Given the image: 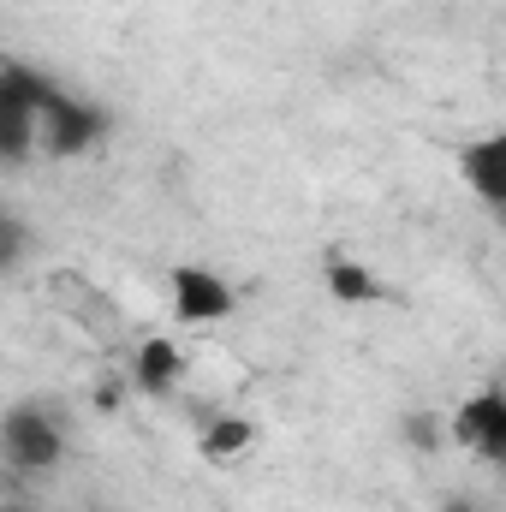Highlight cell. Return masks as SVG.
Segmentation results:
<instances>
[{
  "label": "cell",
  "instance_id": "11",
  "mask_svg": "<svg viewBox=\"0 0 506 512\" xmlns=\"http://www.w3.org/2000/svg\"><path fill=\"white\" fill-rule=\"evenodd\" d=\"M0 512H30V501H24V495L12 489V501H6V507H0Z\"/></svg>",
  "mask_w": 506,
  "mask_h": 512
},
{
  "label": "cell",
  "instance_id": "6",
  "mask_svg": "<svg viewBox=\"0 0 506 512\" xmlns=\"http://www.w3.org/2000/svg\"><path fill=\"white\" fill-rule=\"evenodd\" d=\"M453 441L471 447L477 459H489L506 441V393H477V399H465L459 417H453Z\"/></svg>",
  "mask_w": 506,
  "mask_h": 512
},
{
  "label": "cell",
  "instance_id": "4",
  "mask_svg": "<svg viewBox=\"0 0 506 512\" xmlns=\"http://www.w3.org/2000/svg\"><path fill=\"white\" fill-rule=\"evenodd\" d=\"M459 179L471 185V197H483V209L506 227V131H489V137L459 149Z\"/></svg>",
  "mask_w": 506,
  "mask_h": 512
},
{
  "label": "cell",
  "instance_id": "1",
  "mask_svg": "<svg viewBox=\"0 0 506 512\" xmlns=\"http://www.w3.org/2000/svg\"><path fill=\"white\" fill-rule=\"evenodd\" d=\"M72 435H66V417L48 405V399H18L0 423V453H6V471L12 477H48L60 471Z\"/></svg>",
  "mask_w": 506,
  "mask_h": 512
},
{
  "label": "cell",
  "instance_id": "3",
  "mask_svg": "<svg viewBox=\"0 0 506 512\" xmlns=\"http://www.w3.org/2000/svg\"><path fill=\"white\" fill-rule=\"evenodd\" d=\"M102 131H108V114H102V108L66 96L60 84L48 90V102H42V131H36V143H42L48 155H60V161H66V155H84V149L102 143Z\"/></svg>",
  "mask_w": 506,
  "mask_h": 512
},
{
  "label": "cell",
  "instance_id": "8",
  "mask_svg": "<svg viewBox=\"0 0 506 512\" xmlns=\"http://www.w3.org/2000/svg\"><path fill=\"white\" fill-rule=\"evenodd\" d=\"M256 441V429L245 417H215V423H203V435H197V453L209 459V465H233V459H245Z\"/></svg>",
  "mask_w": 506,
  "mask_h": 512
},
{
  "label": "cell",
  "instance_id": "12",
  "mask_svg": "<svg viewBox=\"0 0 506 512\" xmlns=\"http://www.w3.org/2000/svg\"><path fill=\"white\" fill-rule=\"evenodd\" d=\"M441 512H477V507H471L465 495H453V501H447V507H441Z\"/></svg>",
  "mask_w": 506,
  "mask_h": 512
},
{
  "label": "cell",
  "instance_id": "9",
  "mask_svg": "<svg viewBox=\"0 0 506 512\" xmlns=\"http://www.w3.org/2000/svg\"><path fill=\"white\" fill-rule=\"evenodd\" d=\"M328 286H334V298H340V304H370V298H381V280H376V274H364L358 262H346V256L328 268Z\"/></svg>",
  "mask_w": 506,
  "mask_h": 512
},
{
  "label": "cell",
  "instance_id": "2",
  "mask_svg": "<svg viewBox=\"0 0 506 512\" xmlns=\"http://www.w3.org/2000/svg\"><path fill=\"white\" fill-rule=\"evenodd\" d=\"M48 90H54V78L30 72V66H18V60L0 72V149H6V161H24V155H30V143H36V131H42V102H48Z\"/></svg>",
  "mask_w": 506,
  "mask_h": 512
},
{
  "label": "cell",
  "instance_id": "5",
  "mask_svg": "<svg viewBox=\"0 0 506 512\" xmlns=\"http://www.w3.org/2000/svg\"><path fill=\"white\" fill-rule=\"evenodd\" d=\"M233 286L215 274V268H173V316L179 322H191V328H203V322H221V316H233Z\"/></svg>",
  "mask_w": 506,
  "mask_h": 512
},
{
  "label": "cell",
  "instance_id": "10",
  "mask_svg": "<svg viewBox=\"0 0 506 512\" xmlns=\"http://www.w3.org/2000/svg\"><path fill=\"white\" fill-rule=\"evenodd\" d=\"M405 435H411V441H417V447H423V453H435V441H441V423H435V417H423V411H417V417H411V423H405Z\"/></svg>",
  "mask_w": 506,
  "mask_h": 512
},
{
  "label": "cell",
  "instance_id": "7",
  "mask_svg": "<svg viewBox=\"0 0 506 512\" xmlns=\"http://www.w3.org/2000/svg\"><path fill=\"white\" fill-rule=\"evenodd\" d=\"M131 382H137V393H149V399H167L173 387L185 382V352L173 340H143L137 358H131Z\"/></svg>",
  "mask_w": 506,
  "mask_h": 512
}]
</instances>
